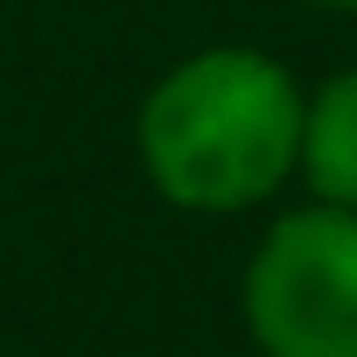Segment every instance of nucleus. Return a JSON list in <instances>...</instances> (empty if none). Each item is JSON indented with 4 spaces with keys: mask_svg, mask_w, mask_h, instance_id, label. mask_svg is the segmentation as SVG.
I'll list each match as a JSON object with an SVG mask.
<instances>
[{
    "mask_svg": "<svg viewBox=\"0 0 357 357\" xmlns=\"http://www.w3.org/2000/svg\"><path fill=\"white\" fill-rule=\"evenodd\" d=\"M301 77L259 43H204L154 70L133 105L140 183L183 218H245L294 183Z\"/></svg>",
    "mask_w": 357,
    "mask_h": 357,
    "instance_id": "obj_1",
    "label": "nucleus"
},
{
    "mask_svg": "<svg viewBox=\"0 0 357 357\" xmlns=\"http://www.w3.org/2000/svg\"><path fill=\"white\" fill-rule=\"evenodd\" d=\"M238 322L259 357H357V211H273L238 266Z\"/></svg>",
    "mask_w": 357,
    "mask_h": 357,
    "instance_id": "obj_2",
    "label": "nucleus"
},
{
    "mask_svg": "<svg viewBox=\"0 0 357 357\" xmlns=\"http://www.w3.org/2000/svg\"><path fill=\"white\" fill-rule=\"evenodd\" d=\"M294 183L315 204L357 211V63L315 77L301 91V154H294Z\"/></svg>",
    "mask_w": 357,
    "mask_h": 357,
    "instance_id": "obj_3",
    "label": "nucleus"
},
{
    "mask_svg": "<svg viewBox=\"0 0 357 357\" xmlns=\"http://www.w3.org/2000/svg\"><path fill=\"white\" fill-rule=\"evenodd\" d=\"M308 8H322V15H357V0H308Z\"/></svg>",
    "mask_w": 357,
    "mask_h": 357,
    "instance_id": "obj_4",
    "label": "nucleus"
}]
</instances>
